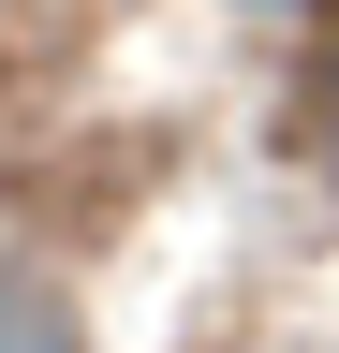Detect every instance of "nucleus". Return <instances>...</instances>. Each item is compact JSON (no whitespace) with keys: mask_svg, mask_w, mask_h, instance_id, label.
<instances>
[{"mask_svg":"<svg viewBox=\"0 0 339 353\" xmlns=\"http://www.w3.org/2000/svg\"><path fill=\"white\" fill-rule=\"evenodd\" d=\"M0 353H89L74 294H59V280H30V265H0Z\"/></svg>","mask_w":339,"mask_h":353,"instance_id":"f257e3e1","label":"nucleus"},{"mask_svg":"<svg viewBox=\"0 0 339 353\" xmlns=\"http://www.w3.org/2000/svg\"><path fill=\"white\" fill-rule=\"evenodd\" d=\"M310 148L339 162V44H325V74H310Z\"/></svg>","mask_w":339,"mask_h":353,"instance_id":"f03ea898","label":"nucleus"}]
</instances>
